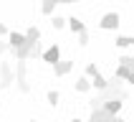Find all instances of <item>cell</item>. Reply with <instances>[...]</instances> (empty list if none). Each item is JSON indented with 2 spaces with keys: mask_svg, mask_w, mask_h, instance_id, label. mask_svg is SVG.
I'll return each instance as SVG.
<instances>
[{
  "mask_svg": "<svg viewBox=\"0 0 134 122\" xmlns=\"http://www.w3.org/2000/svg\"><path fill=\"white\" fill-rule=\"evenodd\" d=\"M15 61H18V64H15V84H18V92L28 94L30 84H28V79H25V59H15Z\"/></svg>",
  "mask_w": 134,
  "mask_h": 122,
  "instance_id": "obj_1",
  "label": "cell"
},
{
  "mask_svg": "<svg viewBox=\"0 0 134 122\" xmlns=\"http://www.w3.org/2000/svg\"><path fill=\"white\" fill-rule=\"evenodd\" d=\"M10 84H13V66L8 61H3L0 64V87L3 89H10Z\"/></svg>",
  "mask_w": 134,
  "mask_h": 122,
  "instance_id": "obj_2",
  "label": "cell"
},
{
  "mask_svg": "<svg viewBox=\"0 0 134 122\" xmlns=\"http://www.w3.org/2000/svg\"><path fill=\"white\" fill-rule=\"evenodd\" d=\"M41 59L46 61V64H56V61H61V48H58V43H53V46H48L46 51H41Z\"/></svg>",
  "mask_w": 134,
  "mask_h": 122,
  "instance_id": "obj_3",
  "label": "cell"
},
{
  "mask_svg": "<svg viewBox=\"0 0 134 122\" xmlns=\"http://www.w3.org/2000/svg\"><path fill=\"white\" fill-rule=\"evenodd\" d=\"M121 104H124V99H121V97H109V99H104V102H101L99 107H104L109 114H119Z\"/></svg>",
  "mask_w": 134,
  "mask_h": 122,
  "instance_id": "obj_4",
  "label": "cell"
},
{
  "mask_svg": "<svg viewBox=\"0 0 134 122\" xmlns=\"http://www.w3.org/2000/svg\"><path fill=\"white\" fill-rule=\"evenodd\" d=\"M111 117H114V114H109L104 107H91V117H89V122H111Z\"/></svg>",
  "mask_w": 134,
  "mask_h": 122,
  "instance_id": "obj_5",
  "label": "cell"
},
{
  "mask_svg": "<svg viewBox=\"0 0 134 122\" xmlns=\"http://www.w3.org/2000/svg\"><path fill=\"white\" fill-rule=\"evenodd\" d=\"M104 30H114L119 28V13H106L104 18H101V23H99Z\"/></svg>",
  "mask_w": 134,
  "mask_h": 122,
  "instance_id": "obj_6",
  "label": "cell"
},
{
  "mask_svg": "<svg viewBox=\"0 0 134 122\" xmlns=\"http://www.w3.org/2000/svg\"><path fill=\"white\" fill-rule=\"evenodd\" d=\"M116 76L124 79V82H134V69L127 66V64H119V66H116Z\"/></svg>",
  "mask_w": 134,
  "mask_h": 122,
  "instance_id": "obj_7",
  "label": "cell"
},
{
  "mask_svg": "<svg viewBox=\"0 0 134 122\" xmlns=\"http://www.w3.org/2000/svg\"><path fill=\"white\" fill-rule=\"evenodd\" d=\"M71 69H74V61H56V64H53V71H56V76H66Z\"/></svg>",
  "mask_w": 134,
  "mask_h": 122,
  "instance_id": "obj_8",
  "label": "cell"
},
{
  "mask_svg": "<svg viewBox=\"0 0 134 122\" xmlns=\"http://www.w3.org/2000/svg\"><path fill=\"white\" fill-rule=\"evenodd\" d=\"M66 26L74 30V33H81V30H86V23H83L81 18H66Z\"/></svg>",
  "mask_w": 134,
  "mask_h": 122,
  "instance_id": "obj_9",
  "label": "cell"
},
{
  "mask_svg": "<svg viewBox=\"0 0 134 122\" xmlns=\"http://www.w3.org/2000/svg\"><path fill=\"white\" fill-rule=\"evenodd\" d=\"M8 41H10V43H8V48H18V46H23V41H25V36H23V33H8Z\"/></svg>",
  "mask_w": 134,
  "mask_h": 122,
  "instance_id": "obj_10",
  "label": "cell"
},
{
  "mask_svg": "<svg viewBox=\"0 0 134 122\" xmlns=\"http://www.w3.org/2000/svg\"><path fill=\"white\" fill-rule=\"evenodd\" d=\"M89 82L94 84V89H99V92H101V89H104V87H106V84H109V79H104V76H101V74H94V76H91V79H89Z\"/></svg>",
  "mask_w": 134,
  "mask_h": 122,
  "instance_id": "obj_11",
  "label": "cell"
},
{
  "mask_svg": "<svg viewBox=\"0 0 134 122\" xmlns=\"http://www.w3.org/2000/svg\"><path fill=\"white\" fill-rule=\"evenodd\" d=\"M74 87H76V92H89V89H91V82H89V76H79Z\"/></svg>",
  "mask_w": 134,
  "mask_h": 122,
  "instance_id": "obj_12",
  "label": "cell"
},
{
  "mask_svg": "<svg viewBox=\"0 0 134 122\" xmlns=\"http://www.w3.org/2000/svg\"><path fill=\"white\" fill-rule=\"evenodd\" d=\"M58 5L56 0H43V5H41V13L43 15H53V8Z\"/></svg>",
  "mask_w": 134,
  "mask_h": 122,
  "instance_id": "obj_13",
  "label": "cell"
},
{
  "mask_svg": "<svg viewBox=\"0 0 134 122\" xmlns=\"http://www.w3.org/2000/svg\"><path fill=\"white\" fill-rule=\"evenodd\" d=\"M132 43H134L132 36H119V38H116V46H119V48H129Z\"/></svg>",
  "mask_w": 134,
  "mask_h": 122,
  "instance_id": "obj_14",
  "label": "cell"
},
{
  "mask_svg": "<svg viewBox=\"0 0 134 122\" xmlns=\"http://www.w3.org/2000/svg\"><path fill=\"white\" fill-rule=\"evenodd\" d=\"M23 36H25V38H30V41H38V38H41V30H38L36 26H30V28L25 30V33H23Z\"/></svg>",
  "mask_w": 134,
  "mask_h": 122,
  "instance_id": "obj_15",
  "label": "cell"
},
{
  "mask_svg": "<svg viewBox=\"0 0 134 122\" xmlns=\"http://www.w3.org/2000/svg\"><path fill=\"white\" fill-rule=\"evenodd\" d=\"M46 99H48V104H51V107H56V104H58V92L51 89L48 94H46Z\"/></svg>",
  "mask_w": 134,
  "mask_h": 122,
  "instance_id": "obj_16",
  "label": "cell"
},
{
  "mask_svg": "<svg viewBox=\"0 0 134 122\" xmlns=\"http://www.w3.org/2000/svg\"><path fill=\"white\" fill-rule=\"evenodd\" d=\"M51 26H53V28H63V26H66V18H61V15H53V18H51Z\"/></svg>",
  "mask_w": 134,
  "mask_h": 122,
  "instance_id": "obj_17",
  "label": "cell"
},
{
  "mask_svg": "<svg viewBox=\"0 0 134 122\" xmlns=\"http://www.w3.org/2000/svg\"><path fill=\"white\" fill-rule=\"evenodd\" d=\"M76 36H79V46H89V33H86V30L76 33Z\"/></svg>",
  "mask_w": 134,
  "mask_h": 122,
  "instance_id": "obj_18",
  "label": "cell"
},
{
  "mask_svg": "<svg viewBox=\"0 0 134 122\" xmlns=\"http://www.w3.org/2000/svg\"><path fill=\"white\" fill-rule=\"evenodd\" d=\"M94 74H99V66H96V64H89V66H86V74H83V76H89V79H91Z\"/></svg>",
  "mask_w": 134,
  "mask_h": 122,
  "instance_id": "obj_19",
  "label": "cell"
},
{
  "mask_svg": "<svg viewBox=\"0 0 134 122\" xmlns=\"http://www.w3.org/2000/svg\"><path fill=\"white\" fill-rule=\"evenodd\" d=\"M119 64H127V66H134V59H132V56H121V59H119Z\"/></svg>",
  "mask_w": 134,
  "mask_h": 122,
  "instance_id": "obj_20",
  "label": "cell"
},
{
  "mask_svg": "<svg viewBox=\"0 0 134 122\" xmlns=\"http://www.w3.org/2000/svg\"><path fill=\"white\" fill-rule=\"evenodd\" d=\"M3 36H8V28L3 26V23H0V38H3ZM0 43H3V41H0Z\"/></svg>",
  "mask_w": 134,
  "mask_h": 122,
  "instance_id": "obj_21",
  "label": "cell"
},
{
  "mask_svg": "<svg viewBox=\"0 0 134 122\" xmlns=\"http://www.w3.org/2000/svg\"><path fill=\"white\" fill-rule=\"evenodd\" d=\"M111 122H127V120H124V117H119V114H114V117H111Z\"/></svg>",
  "mask_w": 134,
  "mask_h": 122,
  "instance_id": "obj_22",
  "label": "cell"
},
{
  "mask_svg": "<svg viewBox=\"0 0 134 122\" xmlns=\"http://www.w3.org/2000/svg\"><path fill=\"white\" fill-rule=\"evenodd\" d=\"M5 51H8V43H0V56H3Z\"/></svg>",
  "mask_w": 134,
  "mask_h": 122,
  "instance_id": "obj_23",
  "label": "cell"
},
{
  "mask_svg": "<svg viewBox=\"0 0 134 122\" xmlns=\"http://www.w3.org/2000/svg\"><path fill=\"white\" fill-rule=\"evenodd\" d=\"M56 3H81V0H56Z\"/></svg>",
  "mask_w": 134,
  "mask_h": 122,
  "instance_id": "obj_24",
  "label": "cell"
},
{
  "mask_svg": "<svg viewBox=\"0 0 134 122\" xmlns=\"http://www.w3.org/2000/svg\"><path fill=\"white\" fill-rule=\"evenodd\" d=\"M71 122H81V120H71Z\"/></svg>",
  "mask_w": 134,
  "mask_h": 122,
  "instance_id": "obj_25",
  "label": "cell"
}]
</instances>
